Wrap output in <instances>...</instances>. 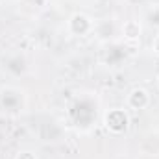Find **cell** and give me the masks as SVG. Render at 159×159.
I'll return each instance as SVG.
<instances>
[{"instance_id": "cell-1", "label": "cell", "mask_w": 159, "mask_h": 159, "mask_svg": "<svg viewBox=\"0 0 159 159\" xmlns=\"http://www.w3.org/2000/svg\"><path fill=\"white\" fill-rule=\"evenodd\" d=\"M104 126H106V129H107L109 133H113V135L124 133V131L128 129V126H129V117H128L126 109H122V107H113V109H109V111L104 115Z\"/></svg>"}, {"instance_id": "cell-2", "label": "cell", "mask_w": 159, "mask_h": 159, "mask_svg": "<svg viewBox=\"0 0 159 159\" xmlns=\"http://www.w3.org/2000/svg\"><path fill=\"white\" fill-rule=\"evenodd\" d=\"M67 28H69V32L72 35L85 37V35H89V34L94 32V22L85 13H74V15H70L69 22H67Z\"/></svg>"}, {"instance_id": "cell-3", "label": "cell", "mask_w": 159, "mask_h": 159, "mask_svg": "<svg viewBox=\"0 0 159 159\" xmlns=\"http://www.w3.org/2000/svg\"><path fill=\"white\" fill-rule=\"evenodd\" d=\"M150 102H152L150 93H148L146 89H143V87H133V89L128 93V96H126V106H128L129 109H133V111H143V109H146V107L150 106Z\"/></svg>"}, {"instance_id": "cell-4", "label": "cell", "mask_w": 159, "mask_h": 159, "mask_svg": "<svg viewBox=\"0 0 159 159\" xmlns=\"http://www.w3.org/2000/svg\"><path fill=\"white\" fill-rule=\"evenodd\" d=\"M141 34H143V26H141L139 20H135V19L124 20V24H122V35H124L126 41L135 43V41L141 39Z\"/></svg>"}, {"instance_id": "cell-5", "label": "cell", "mask_w": 159, "mask_h": 159, "mask_svg": "<svg viewBox=\"0 0 159 159\" xmlns=\"http://www.w3.org/2000/svg\"><path fill=\"white\" fill-rule=\"evenodd\" d=\"M15 159H37V156H35L34 152H30V150H20V152L15 156Z\"/></svg>"}, {"instance_id": "cell-6", "label": "cell", "mask_w": 159, "mask_h": 159, "mask_svg": "<svg viewBox=\"0 0 159 159\" xmlns=\"http://www.w3.org/2000/svg\"><path fill=\"white\" fill-rule=\"evenodd\" d=\"M150 48H152V54L159 57V34L154 37V39H152V46H150Z\"/></svg>"}, {"instance_id": "cell-7", "label": "cell", "mask_w": 159, "mask_h": 159, "mask_svg": "<svg viewBox=\"0 0 159 159\" xmlns=\"http://www.w3.org/2000/svg\"><path fill=\"white\" fill-rule=\"evenodd\" d=\"M157 89H159V76H157Z\"/></svg>"}]
</instances>
